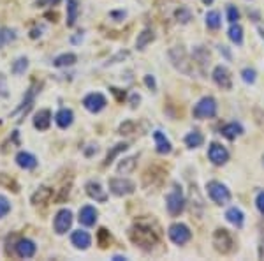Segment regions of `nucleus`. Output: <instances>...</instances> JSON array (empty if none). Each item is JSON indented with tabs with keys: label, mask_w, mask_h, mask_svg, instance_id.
I'll return each instance as SVG.
<instances>
[{
	"label": "nucleus",
	"mask_w": 264,
	"mask_h": 261,
	"mask_svg": "<svg viewBox=\"0 0 264 261\" xmlns=\"http://www.w3.org/2000/svg\"><path fill=\"white\" fill-rule=\"evenodd\" d=\"M151 223L150 221H136L134 226L129 229L130 242L138 245V247H141L143 251H151L159 244V240H161L159 226L151 228Z\"/></svg>",
	"instance_id": "nucleus-1"
},
{
	"label": "nucleus",
	"mask_w": 264,
	"mask_h": 261,
	"mask_svg": "<svg viewBox=\"0 0 264 261\" xmlns=\"http://www.w3.org/2000/svg\"><path fill=\"white\" fill-rule=\"evenodd\" d=\"M211 244H213V249L222 256H227L231 252H234L236 249V244H234V238L231 235L229 229L226 228H218L215 229L213 233V238H211Z\"/></svg>",
	"instance_id": "nucleus-2"
},
{
	"label": "nucleus",
	"mask_w": 264,
	"mask_h": 261,
	"mask_svg": "<svg viewBox=\"0 0 264 261\" xmlns=\"http://www.w3.org/2000/svg\"><path fill=\"white\" fill-rule=\"evenodd\" d=\"M206 189H208V196L213 200V203L220 205V207H222V205H227L231 201L229 189H227L226 185L222 184V182H217V180L208 182Z\"/></svg>",
	"instance_id": "nucleus-3"
},
{
	"label": "nucleus",
	"mask_w": 264,
	"mask_h": 261,
	"mask_svg": "<svg viewBox=\"0 0 264 261\" xmlns=\"http://www.w3.org/2000/svg\"><path fill=\"white\" fill-rule=\"evenodd\" d=\"M169 60L171 64H173L176 69L180 71V73H185L189 74L190 73V67H192V62L189 58V55H187V51L182 48V46H174V48L169 50Z\"/></svg>",
	"instance_id": "nucleus-4"
},
{
	"label": "nucleus",
	"mask_w": 264,
	"mask_h": 261,
	"mask_svg": "<svg viewBox=\"0 0 264 261\" xmlns=\"http://www.w3.org/2000/svg\"><path fill=\"white\" fill-rule=\"evenodd\" d=\"M192 115L199 120L205 118H213L217 115V101L213 97H203L192 110Z\"/></svg>",
	"instance_id": "nucleus-5"
},
{
	"label": "nucleus",
	"mask_w": 264,
	"mask_h": 261,
	"mask_svg": "<svg viewBox=\"0 0 264 261\" xmlns=\"http://www.w3.org/2000/svg\"><path fill=\"white\" fill-rule=\"evenodd\" d=\"M167 235H169L171 242L176 245H183L192 238V231L189 229V226H187V224H182V223L171 224L169 229H167Z\"/></svg>",
	"instance_id": "nucleus-6"
},
{
	"label": "nucleus",
	"mask_w": 264,
	"mask_h": 261,
	"mask_svg": "<svg viewBox=\"0 0 264 261\" xmlns=\"http://www.w3.org/2000/svg\"><path fill=\"white\" fill-rule=\"evenodd\" d=\"M166 207L167 212L171 213L173 217L180 215L185 208V198H183L182 191L178 187H174V191H171L169 194L166 196Z\"/></svg>",
	"instance_id": "nucleus-7"
},
{
	"label": "nucleus",
	"mask_w": 264,
	"mask_h": 261,
	"mask_svg": "<svg viewBox=\"0 0 264 261\" xmlns=\"http://www.w3.org/2000/svg\"><path fill=\"white\" fill-rule=\"evenodd\" d=\"M73 226V212L69 208H62V210L57 212L53 221V228L57 235H65L67 231Z\"/></svg>",
	"instance_id": "nucleus-8"
},
{
	"label": "nucleus",
	"mask_w": 264,
	"mask_h": 261,
	"mask_svg": "<svg viewBox=\"0 0 264 261\" xmlns=\"http://www.w3.org/2000/svg\"><path fill=\"white\" fill-rule=\"evenodd\" d=\"M109 191L115 196H129L136 191V184L129 179H111Z\"/></svg>",
	"instance_id": "nucleus-9"
},
{
	"label": "nucleus",
	"mask_w": 264,
	"mask_h": 261,
	"mask_svg": "<svg viewBox=\"0 0 264 261\" xmlns=\"http://www.w3.org/2000/svg\"><path fill=\"white\" fill-rule=\"evenodd\" d=\"M211 78H213L215 85L220 86L222 90H231V86H233V76H231L229 69H227V67H224V66L215 67Z\"/></svg>",
	"instance_id": "nucleus-10"
},
{
	"label": "nucleus",
	"mask_w": 264,
	"mask_h": 261,
	"mask_svg": "<svg viewBox=\"0 0 264 261\" xmlns=\"http://www.w3.org/2000/svg\"><path fill=\"white\" fill-rule=\"evenodd\" d=\"M107 101L106 97L102 96V94L99 92H94V94H88V96L83 99V106L88 110L90 113H99L102 112L104 108H106Z\"/></svg>",
	"instance_id": "nucleus-11"
},
{
	"label": "nucleus",
	"mask_w": 264,
	"mask_h": 261,
	"mask_svg": "<svg viewBox=\"0 0 264 261\" xmlns=\"http://www.w3.org/2000/svg\"><path fill=\"white\" fill-rule=\"evenodd\" d=\"M39 89H41V85L37 86V83H32V86L29 89V92L25 94V97H23V101H21V104L18 106V108L13 112V117H16V115H27L30 112V108H32V104H34V99H35V94L39 92Z\"/></svg>",
	"instance_id": "nucleus-12"
},
{
	"label": "nucleus",
	"mask_w": 264,
	"mask_h": 261,
	"mask_svg": "<svg viewBox=\"0 0 264 261\" xmlns=\"http://www.w3.org/2000/svg\"><path fill=\"white\" fill-rule=\"evenodd\" d=\"M208 157L213 164L222 166L229 161V152H227L226 147H222L220 143H211L210 148H208Z\"/></svg>",
	"instance_id": "nucleus-13"
},
{
	"label": "nucleus",
	"mask_w": 264,
	"mask_h": 261,
	"mask_svg": "<svg viewBox=\"0 0 264 261\" xmlns=\"http://www.w3.org/2000/svg\"><path fill=\"white\" fill-rule=\"evenodd\" d=\"M162 180H164V171L161 168H157V166L148 168L145 171V175H143V185H145L146 189L157 187V185L162 184Z\"/></svg>",
	"instance_id": "nucleus-14"
},
{
	"label": "nucleus",
	"mask_w": 264,
	"mask_h": 261,
	"mask_svg": "<svg viewBox=\"0 0 264 261\" xmlns=\"http://www.w3.org/2000/svg\"><path fill=\"white\" fill-rule=\"evenodd\" d=\"M85 191H86V194L92 198V200L99 201V203H106V201H107L106 191H104L102 185L99 184V182H95V180L88 182V184L85 185Z\"/></svg>",
	"instance_id": "nucleus-15"
},
{
	"label": "nucleus",
	"mask_w": 264,
	"mask_h": 261,
	"mask_svg": "<svg viewBox=\"0 0 264 261\" xmlns=\"http://www.w3.org/2000/svg\"><path fill=\"white\" fill-rule=\"evenodd\" d=\"M16 164H18L21 169H27V171H30V169L37 168V157H35L34 154L21 150V152L16 154Z\"/></svg>",
	"instance_id": "nucleus-16"
},
{
	"label": "nucleus",
	"mask_w": 264,
	"mask_h": 261,
	"mask_svg": "<svg viewBox=\"0 0 264 261\" xmlns=\"http://www.w3.org/2000/svg\"><path fill=\"white\" fill-rule=\"evenodd\" d=\"M35 251H37V245L29 238H21L16 242V254H18L19 258H25V259L32 258V256L35 254Z\"/></svg>",
	"instance_id": "nucleus-17"
},
{
	"label": "nucleus",
	"mask_w": 264,
	"mask_h": 261,
	"mask_svg": "<svg viewBox=\"0 0 264 261\" xmlns=\"http://www.w3.org/2000/svg\"><path fill=\"white\" fill-rule=\"evenodd\" d=\"M53 198V189L48 187V185H42V187H39L37 191L32 194L30 201L34 207H39V205H46L50 203V200Z\"/></svg>",
	"instance_id": "nucleus-18"
},
{
	"label": "nucleus",
	"mask_w": 264,
	"mask_h": 261,
	"mask_svg": "<svg viewBox=\"0 0 264 261\" xmlns=\"http://www.w3.org/2000/svg\"><path fill=\"white\" fill-rule=\"evenodd\" d=\"M71 244H73L76 249L86 251L92 245V236L88 235L86 231H83V229H78V231H73V235H71Z\"/></svg>",
	"instance_id": "nucleus-19"
},
{
	"label": "nucleus",
	"mask_w": 264,
	"mask_h": 261,
	"mask_svg": "<svg viewBox=\"0 0 264 261\" xmlns=\"http://www.w3.org/2000/svg\"><path fill=\"white\" fill-rule=\"evenodd\" d=\"M97 215H99V212L95 210L92 205H85V207L79 210V223H81L83 226L90 228L97 223Z\"/></svg>",
	"instance_id": "nucleus-20"
},
{
	"label": "nucleus",
	"mask_w": 264,
	"mask_h": 261,
	"mask_svg": "<svg viewBox=\"0 0 264 261\" xmlns=\"http://www.w3.org/2000/svg\"><path fill=\"white\" fill-rule=\"evenodd\" d=\"M55 122H57V125H58L60 129L71 127V125H73V122H74V113H73V110H69V108L58 110L57 115H55Z\"/></svg>",
	"instance_id": "nucleus-21"
},
{
	"label": "nucleus",
	"mask_w": 264,
	"mask_h": 261,
	"mask_svg": "<svg viewBox=\"0 0 264 261\" xmlns=\"http://www.w3.org/2000/svg\"><path fill=\"white\" fill-rule=\"evenodd\" d=\"M51 125V112L50 110H39L34 117V127L37 130H48Z\"/></svg>",
	"instance_id": "nucleus-22"
},
{
	"label": "nucleus",
	"mask_w": 264,
	"mask_h": 261,
	"mask_svg": "<svg viewBox=\"0 0 264 261\" xmlns=\"http://www.w3.org/2000/svg\"><path fill=\"white\" fill-rule=\"evenodd\" d=\"M153 140H155V147H157V152L162 154V156H166V154H169L171 150H173V145H171V141L166 138V134L161 133V130H155L153 133Z\"/></svg>",
	"instance_id": "nucleus-23"
},
{
	"label": "nucleus",
	"mask_w": 264,
	"mask_h": 261,
	"mask_svg": "<svg viewBox=\"0 0 264 261\" xmlns=\"http://www.w3.org/2000/svg\"><path fill=\"white\" fill-rule=\"evenodd\" d=\"M220 133H222L224 138H227V140H236L238 136H241L243 134V127L241 124H238V122H231V124H226L222 129H220Z\"/></svg>",
	"instance_id": "nucleus-24"
},
{
	"label": "nucleus",
	"mask_w": 264,
	"mask_h": 261,
	"mask_svg": "<svg viewBox=\"0 0 264 261\" xmlns=\"http://www.w3.org/2000/svg\"><path fill=\"white\" fill-rule=\"evenodd\" d=\"M226 219L229 221L231 224H234L236 228H241L243 223H245V215H243V212L236 207H231L229 210L226 212Z\"/></svg>",
	"instance_id": "nucleus-25"
},
{
	"label": "nucleus",
	"mask_w": 264,
	"mask_h": 261,
	"mask_svg": "<svg viewBox=\"0 0 264 261\" xmlns=\"http://www.w3.org/2000/svg\"><path fill=\"white\" fill-rule=\"evenodd\" d=\"M79 14L78 0H67V27H74Z\"/></svg>",
	"instance_id": "nucleus-26"
},
{
	"label": "nucleus",
	"mask_w": 264,
	"mask_h": 261,
	"mask_svg": "<svg viewBox=\"0 0 264 261\" xmlns=\"http://www.w3.org/2000/svg\"><path fill=\"white\" fill-rule=\"evenodd\" d=\"M136 166H138V157L132 156V157H125V159H122L117 166V171L118 173H123V175H127V173H132L136 169Z\"/></svg>",
	"instance_id": "nucleus-27"
},
{
	"label": "nucleus",
	"mask_w": 264,
	"mask_h": 261,
	"mask_svg": "<svg viewBox=\"0 0 264 261\" xmlns=\"http://www.w3.org/2000/svg\"><path fill=\"white\" fill-rule=\"evenodd\" d=\"M155 39V34H153V30H150V29H145L141 34L138 35V39H136V48L138 50H145L148 45H150L151 41Z\"/></svg>",
	"instance_id": "nucleus-28"
},
{
	"label": "nucleus",
	"mask_w": 264,
	"mask_h": 261,
	"mask_svg": "<svg viewBox=\"0 0 264 261\" xmlns=\"http://www.w3.org/2000/svg\"><path fill=\"white\" fill-rule=\"evenodd\" d=\"M203 143H205V136H203L199 130H192V133H189L185 136V145L189 148H197L201 147Z\"/></svg>",
	"instance_id": "nucleus-29"
},
{
	"label": "nucleus",
	"mask_w": 264,
	"mask_h": 261,
	"mask_svg": "<svg viewBox=\"0 0 264 261\" xmlns=\"http://www.w3.org/2000/svg\"><path fill=\"white\" fill-rule=\"evenodd\" d=\"M76 62H78V57H76L74 53H62L53 60V66L55 67H71V66H74Z\"/></svg>",
	"instance_id": "nucleus-30"
},
{
	"label": "nucleus",
	"mask_w": 264,
	"mask_h": 261,
	"mask_svg": "<svg viewBox=\"0 0 264 261\" xmlns=\"http://www.w3.org/2000/svg\"><path fill=\"white\" fill-rule=\"evenodd\" d=\"M16 30L13 29H7V27H4V29H0V48H4V46L11 45V42L16 41Z\"/></svg>",
	"instance_id": "nucleus-31"
},
{
	"label": "nucleus",
	"mask_w": 264,
	"mask_h": 261,
	"mask_svg": "<svg viewBox=\"0 0 264 261\" xmlns=\"http://www.w3.org/2000/svg\"><path fill=\"white\" fill-rule=\"evenodd\" d=\"M29 69V58L27 57H18L13 62V67H11V73L19 76V74H25V71Z\"/></svg>",
	"instance_id": "nucleus-32"
},
{
	"label": "nucleus",
	"mask_w": 264,
	"mask_h": 261,
	"mask_svg": "<svg viewBox=\"0 0 264 261\" xmlns=\"http://www.w3.org/2000/svg\"><path fill=\"white\" fill-rule=\"evenodd\" d=\"M129 148V145L127 143H118V145H115L113 148L107 152V156H106V159H104V166H109L111 163L115 161V157L118 156V154H122V152H125V150Z\"/></svg>",
	"instance_id": "nucleus-33"
},
{
	"label": "nucleus",
	"mask_w": 264,
	"mask_h": 261,
	"mask_svg": "<svg viewBox=\"0 0 264 261\" xmlns=\"http://www.w3.org/2000/svg\"><path fill=\"white\" fill-rule=\"evenodd\" d=\"M227 35H229V39L234 42V45H241L243 42V29L241 25H238V23H233L229 29V32H227Z\"/></svg>",
	"instance_id": "nucleus-34"
},
{
	"label": "nucleus",
	"mask_w": 264,
	"mask_h": 261,
	"mask_svg": "<svg viewBox=\"0 0 264 261\" xmlns=\"http://www.w3.org/2000/svg\"><path fill=\"white\" fill-rule=\"evenodd\" d=\"M220 25H222V19H220L218 11H210V13L206 14V27L211 30H217L220 29Z\"/></svg>",
	"instance_id": "nucleus-35"
},
{
	"label": "nucleus",
	"mask_w": 264,
	"mask_h": 261,
	"mask_svg": "<svg viewBox=\"0 0 264 261\" xmlns=\"http://www.w3.org/2000/svg\"><path fill=\"white\" fill-rule=\"evenodd\" d=\"M0 185H4V187L11 189L13 192H18L19 191V185L16 184V180L11 179V177L6 175V173H0Z\"/></svg>",
	"instance_id": "nucleus-36"
},
{
	"label": "nucleus",
	"mask_w": 264,
	"mask_h": 261,
	"mask_svg": "<svg viewBox=\"0 0 264 261\" xmlns=\"http://www.w3.org/2000/svg\"><path fill=\"white\" fill-rule=\"evenodd\" d=\"M97 244L101 245V249H106L111 244V235L106 228H101L97 231Z\"/></svg>",
	"instance_id": "nucleus-37"
},
{
	"label": "nucleus",
	"mask_w": 264,
	"mask_h": 261,
	"mask_svg": "<svg viewBox=\"0 0 264 261\" xmlns=\"http://www.w3.org/2000/svg\"><path fill=\"white\" fill-rule=\"evenodd\" d=\"M194 60H197V64H201V66L210 64V53L199 46V48L194 51Z\"/></svg>",
	"instance_id": "nucleus-38"
},
{
	"label": "nucleus",
	"mask_w": 264,
	"mask_h": 261,
	"mask_svg": "<svg viewBox=\"0 0 264 261\" xmlns=\"http://www.w3.org/2000/svg\"><path fill=\"white\" fill-rule=\"evenodd\" d=\"M174 16H176L178 21H182V23H189L192 19V14H190V11L187 9V7H180V9L174 13Z\"/></svg>",
	"instance_id": "nucleus-39"
},
{
	"label": "nucleus",
	"mask_w": 264,
	"mask_h": 261,
	"mask_svg": "<svg viewBox=\"0 0 264 261\" xmlns=\"http://www.w3.org/2000/svg\"><path fill=\"white\" fill-rule=\"evenodd\" d=\"M9 212H11V203H9V200H7L6 196L0 194V219H4V217H6Z\"/></svg>",
	"instance_id": "nucleus-40"
},
{
	"label": "nucleus",
	"mask_w": 264,
	"mask_h": 261,
	"mask_svg": "<svg viewBox=\"0 0 264 261\" xmlns=\"http://www.w3.org/2000/svg\"><path fill=\"white\" fill-rule=\"evenodd\" d=\"M134 129H136L134 122L127 120V122H123V124H122V125H120L118 133H120V134H132V133H134Z\"/></svg>",
	"instance_id": "nucleus-41"
},
{
	"label": "nucleus",
	"mask_w": 264,
	"mask_h": 261,
	"mask_svg": "<svg viewBox=\"0 0 264 261\" xmlns=\"http://www.w3.org/2000/svg\"><path fill=\"white\" fill-rule=\"evenodd\" d=\"M227 19H229L231 23H236L239 19V11L236 9L234 6H229L227 7Z\"/></svg>",
	"instance_id": "nucleus-42"
},
{
	"label": "nucleus",
	"mask_w": 264,
	"mask_h": 261,
	"mask_svg": "<svg viewBox=\"0 0 264 261\" xmlns=\"http://www.w3.org/2000/svg\"><path fill=\"white\" fill-rule=\"evenodd\" d=\"M241 78L245 83H254L255 81V71L254 69H243L241 71Z\"/></svg>",
	"instance_id": "nucleus-43"
},
{
	"label": "nucleus",
	"mask_w": 264,
	"mask_h": 261,
	"mask_svg": "<svg viewBox=\"0 0 264 261\" xmlns=\"http://www.w3.org/2000/svg\"><path fill=\"white\" fill-rule=\"evenodd\" d=\"M58 4L60 0H35V7H53Z\"/></svg>",
	"instance_id": "nucleus-44"
},
{
	"label": "nucleus",
	"mask_w": 264,
	"mask_h": 261,
	"mask_svg": "<svg viewBox=\"0 0 264 261\" xmlns=\"http://www.w3.org/2000/svg\"><path fill=\"white\" fill-rule=\"evenodd\" d=\"M255 207H257V210L264 215V191H261L255 198Z\"/></svg>",
	"instance_id": "nucleus-45"
},
{
	"label": "nucleus",
	"mask_w": 264,
	"mask_h": 261,
	"mask_svg": "<svg viewBox=\"0 0 264 261\" xmlns=\"http://www.w3.org/2000/svg\"><path fill=\"white\" fill-rule=\"evenodd\" d=\"M145 85L148 86V89H151V90L157 89V83H155V78L151 76V74H146V76H145Z\"/></svg>",
	"instance_id": "nucleus-46"
},
{
	"label": "nucleus",
	"mask_w": 264,
	"mask_h": 261,
	"mask_svg": "<svg viewBox=\"0 0 264 261\" xmlns=\"http://www.w3.org/2000/svg\"><path fill=\"white\" fill-rule=\"evenodd\" d=\"M259 258H264V231L261 233V240H259Z\"/></svg>",
	"instance_id": "nucleus-47"
},
{
	"label": "nucleus",
	"mask_w": 264,
	"mask_h": 261,
	"mask_svg": "<svg viewBox=\"0 0 264 261\" xmlns=\"http://www.w3.org/2000/svg\"><path fill=\"white\" fill-rule=\"evenodd\" d=\"M109 90L115 94V96H117L118 101H123V99H125V92H123V90H122V92H120V89H109Z\"/></svg>",
	"instance_id": "nucleus-48"
},
{
	"label": "nucleus",
	"mask_w": 264,
	"mask_h": 261,
	"mask_svg": "<svg viewBox=\"0 0 264 261\" xmlns=\"http://www.w3.org/2000/svg\"><path fill=\"white\" fill-rule=\"evenodd\" d=\"M39 35H41V30H32V34H30V37L32 39H37Z\"/></svg>",
	"instance_id": "nucleus-49"
},
{
	"label": "nucleus",
	"mask_w": 264,
	"mask_h": 261,
	"mask_svg": "<svg viewBox=\"0 0 264 261\" xmlns=\"http://www.w3.org/2000/svg\"><path fill=\"white\" fill-rule=\"evenodd\" d=\"M111 16H113V18H123V16H125V13H111Z\"/></svg>",
	"instance_id": "nucleus-50"
},
{
	"label": "nucleus",
	"mask_w": 264,
	"mask_h": 261,
	"mask_svg": "<svg viewBox=\"0 0 264 261\" xmlns=\"http://www.w3.org/2000/svg\"><path fill=\"white\" fill-rule=\"evenodd\" d=\"M136 102H139V96H132V106H134V108L138 106Z\"/></svg>",
	"instance_id": "nucleus-51"
},
{
	"label": "nucleus",
	"mask_w": 264,
	"mask_h": 261,
	"mask_svg": "<svg viewBox=\"0 0 264 261\" xmlns=\"http://www.w3.org/2000/svg\"><path fill=\"white\" fill-rule=\"evenodd\" d=\"M113 259L115 261H123V259H127L125 256H113Z\"/></svg>",
	"instance_id": "nucleus-52"
},
{
	"label": "nucleus",
	"mask_w": 264,
	"mask_h": 261,
	"mask_svg": "<svg viewBox=\"0 0 264 261\" xmlns=\"http://www.w3.org/2000/svg\"><path fill=\"white\" fill-rule=\"evenodd\" d=\"M211 2H213V0H203V4H206V6H210Z\"/></svg>",
	"instance_id": "nucleus-53"
},
{
	"label": "nucleus",
	"mask_w": 264,
	"mask_h": 261,
	"mask_svg": "<svg viewBox=\"0 0 264 261\" xmlns=\"http://www.w3.org/2000/svg\"><path fill=\"white\" fill-rule=\"evenodd\" d=\"M262 163H264V157H262Z\"/></svg>",
	"instance_id": "nucleus-54"
},
{
	"label": "nucleus",
	"mask_w": 264,
	"mask_h": 261,
	"mask_svg": "<svg viewBox=\"0 0 264 261\" xmlns=\"http://www.w3.org/2000/svg\"><path fill=\"white\" fill-rule=\"evenodd\" d=\"M0 124H2V122H0Z\"/></svg>",
	"instance_id": "nucleus-55"
}]
</instances>
